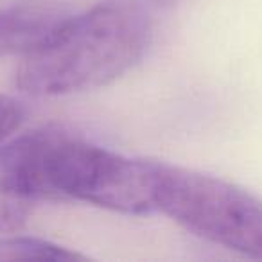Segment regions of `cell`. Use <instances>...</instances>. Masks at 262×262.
Instances as JSON below:
<instances>
[{
  "mask_svg": "<svg viewBox=\"0 0 262 262\" xmlns=\"http://www.w3.org/2000/svg\"><path fill=\"white\" fill-rule=\"evenodd\" d=\"M153 29L133 0H110L72 15L24 56L16 84L34 97H56L113 83L146 54Z\"/></svg>",
  "mask_w": 262,
  "mask_h": 262,
  "instance_id": "cell-1",
  "label": "cell"
},
{
  "mask_svg": "<svg viewBox=\"0 0 262 262\" xmlns=\"http://www.w3.org/2000/svg\"><path fill=\"white\" fill-rule=\"evenodd\" d=\"M45 200H74L129 215L155 212L153 162L131 160L59 126H47L41 155Z\"/></svg>",
  "mask_w": 262,
  "mask_h": 262,
  "instance_id": "cell-2",
  "label": "cell"
},
{
  "mask_svg": "<svg viewBox=\"0 0 262 262\" xmlns=\"http://www.w3.org/2000/svg\"><path fill=\"white\" fill-rule=\"evenodd\" d=\"M153 203L194 235L262 258V201L221 178L153 162Z\"/></svg>",
  "mask_w": 262,
  "mask_h": 262,
  "instance_id": "cell-3",
  "label": "cell"
},
{
  "mask_svg": "<svg viewBox=\"0 0 262 262\" xmlns=\"http://www.w3.org/2000/svg\"><path fill=\"white\" fill-rule=\"evenodd\" d=\"M47 127L29 131L0 146V233H16L45 201L41 155Z\"/></svg>",
  "mask_w": 262,
  "mask_h": 262,
  "instance_id": "cell-4",
  "label": "cell"
},
{
  "mask_svg": "<svg viewBox=\"0 0 262 262\" xmlns=\"http://www.w3.org/2000/svg\"><path fill=\"white\" fill-rule=\"evenodd\" d=\"M70 16L59 0H18L0 8V58L27 56Z\"/></svg>",
  "mask_w": 262,
  "mask_h": 262,
  "instance_id": "cell-5",
  "label": "cell"
},
{
  "mask_svg": "<svg viewBox=\"0 0 262 262\" xmlns=\"http://www.w3.org/2000/svg\"><path fill=\"white\" fill-rule=\"evenodd\" d=\"M83 255L36 237H0V260H81Z\"/></svg>",
  "mask_w": 262,
  "mask_h": 262,
  "instance_id": "cell-6",
  "label": "cell"
},
{
  "mask_svg": "<svg viewBox=\"0 0 262 262\" xmlns=\"http://www.w3.org/2000/svg\"><path fill=\"white\" fill-rule=\"evenodd\" d=\"M24 119H26V110L22 102L0 94V146L18 129Z\"/></svg>",
  "mask_w": 262,
  "mask_h": 262,
  "instance_id": "cell-7",
  "label": "cell"
},
{
  "mask_svg": "<svg viewBox=\"0 0 262 262\" xmlns=\"http://www.w3.org/2000/svg\"><path fill=\"white\" fill-rule=\"evenodd\" d=\"M155 4H158V6H162V8H169V6H174V4H178L180 0H153Z\"/></svg>",
  "mask_w": 262,
  "mask_h": 262,
  "instance_id": "cell-8",
  "label": "cell"
}]
</instances>
